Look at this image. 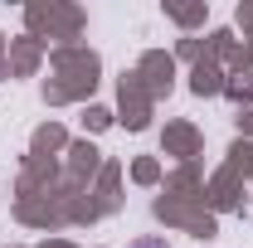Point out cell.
Here are the masks:
<instances>
[{
    "instance_id": "cell-1",
    "label": "cell",
    "mask_w": 253,
    "mask_h": 248,
    "mask_svg": "<svg viewBox=\"0 0 253 248\" xmlns=\"http://www.w3.org/2000/svg\"><path fill=\"white\" fill-rule=\"evenodd\" d=\"M131 248H166V244H161V239H136Z\"/></svg>"
}]
</instances>
